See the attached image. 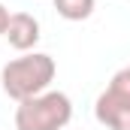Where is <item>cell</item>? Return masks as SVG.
I'll return each mask as SVG.
<instances>
[{
  "label": "cell",
  "instance_id": "1",
  "mask_svg": "<svg viewBox=\"0 0 130 130\" xmlns=\"http://www.w3.org/2000/svg\"><path fill=\"white\" fill-rule=\"evenodd\" d=\"M55 73H58V67H55L52 55L24 52L21 58H12L0 70V85H3V94L9 100L21 103V100H30L42 91H48Z\"/></svg>",
  "mask_w": 130,
  "mask_h": 130
},
{
  "label": "cell",
  "instance_id": "2",
  "mask_svg": "<svg viewBox=\"0 0 130 130\" xmlns=\"http://www.w3.org/2000/svg\"><path fill=\"white\" fill-rule=\"evenodd\" d=\"M73 118V103L64 91H42L15 106V130H64Z\"/></svg>",
  "mask_w": 130,
  "mask_h": 130
},
{
  "label": "cell",
  "instance_id": "3",
  "mask_svg": "<svg viewBox=\"0 0 130 130\" xmlns=\"http://www.w3.org/2000/svg\"><path fill=\"white\" fill-rule=\"evenodd\" d=\"M94 115L109 130H130V64L118 70L94 103Z\"/></svg>",
  "mask_w": 130,
  "mask_h": 130
},
{
  "label": "cell",
  "instance_id": "4",
  "mask_svg": "<svg viewBox=\"0 0 130 130\" xmlns=\"http://www.w3.org/2000/svg\"><path fill=\"white\" fill-rule=\"evenodd\" d=\"M6 39H9V45L15 52H30L33 45L39 42V21L33 18L30 12H15L9 18Z\"/></svg>",
  "mask_w": 130,
  "mask_h": 130
},
{
  "label": "cell",
  "instance_id": "5",
  "mask_svg": "<svg viewBox=\"0 0 130 130\" xmlns=\"http://www.w3.org/2000/svg\"><path fill=\"white\" fill-rule=\"evenodd\" d=\"M52 3H55L58 15L67 18V21H85V18H91V12L97 6V0H52Z\"/></svg>",
  "mask_w": 130,
  "mask_h": 130
},
{
  "label": "cell",
  "instance_id": "6",
  "mask_svg": "<svg viewBox=\"0 0 130 130\" xmlns=\"http://www.w3.org/2000/svg\"><path fill=\"white\" fill-rule=\"evenodd\" d=\"M9 18H12V15H9V9H6V6L0 3V36H6V27H9Z\"/></svg>",
  "mask_w": 130,
  "mask_h": 130
}]
</instances>
